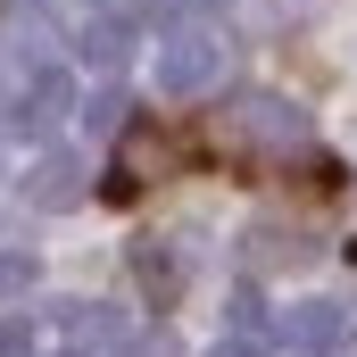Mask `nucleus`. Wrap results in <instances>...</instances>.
<instances>
[{"label":"nucleus","instance_id":"ddd939ff","mask_svg":"<svg viewBox=\"0 0 357 357\" xmlns=\"http://www.w3.org/2000/svg\"><path fill=\"white\" fill-rule=\"evenodd\" d=\"M250 258H258V266H274V258H282V266H299V258H307V241H299V233L258 225V233H250Z\"/></svg>","mask_w":357,"mask_h":357},{"label":"nucleus","instance_id":"2eb2a0df","mask_svg":"<svg viewBox=\"0 0 357 357\" xmlns=\"http://www.w3.org/2000/svg\"><path fill=\"white\" fill-rule=\"evenodd\" d=\"M0 357H25V324H8V316H0Z\"/></svg>","mask_w":357,"mask_h":357},{"label":"nucleus","instance_id":"f257e3e1","mask_svg":"<svg viewBox=\"0 0 357 357\" xmlns=\"http://www.w3.org/2000/svg\"><path fill=\"white\" fill-rule=\"evenodd\" d=\"M199 142H208L216 158H282L291 142H307V108L282 100V91H241V100L208 108Z\"/></svg>","mask_w":357,"mask_h":357},{"label":"nucleus","instance_id":"39448f33","mask_svg":"<svg viewBox=\"0 0 357 357\" xmlns=\"http://www.w3.org/2000/svg\"><path fill=\"white\" fill-rule=\"evenodd\" d=\"M142 25H150L142 8H116V17H84V25H75V59H84V67H125V59H133V33H142Z\"/></svg>","mask_w":357,"mask_h":357},{"label":"nucleus","instance_id":"7ed1b4c3","mask_svg":"<svg viewBox=\"0 0 357 357\" xmlns=\"http://www.w3.org/2000/svg\"><path fill=\"white\" fill-rule=\"evenodd\" d=\"M59 116H75V84H67L59 67H33L25 84L8 91V133H17V142H42V133H59Z\"/></svg>","mask_w":357,"mask_h":357},{"label":"nucleus","instance_id":"9b49d317","mask_svg":"<svg viewBox=\"0 0 357 357\" xmlns=\"http://www.w3.org/2000/svg\"><path fill=\"white\" fill-rule=\"evenodd\" d=\"M125 91H91V100H75V116H84V133H125Z\"/></svg>","mask_w":357,"mask_h":357},{"label":"nucleus","instance_id":"6e6552de","mask_svg":"<svg viewBox=\"0 0 357 357\" xmlns=\"http://www.w3.org/2000/svg\"><path fill=\"white\" fill-rule=\"evenodd\" d=\"M167 175V142L158 133H142V125H125V142H116V183L108 191H142V183Z\"/></svg>","mask_w":357,"mask_h":357},{"label":"nucleus","instance_id":"9d476101","mask_svg":"<svg viewBox=\"0 0 357 357\" xmlns=\"http://www.w3.org/2000/svg\"><path fill=\"white\" fill-rule=\"evenodd\" d=\"M59 324H67L75 341H125V316H116V307H100V299H67V307H59Z\"/></svg>","mask_w":357,"mask_h":357},{"label":"nucleus","instance_id":"0eeeda50","mask_svg":"<svg viewBox=\"0 0 357 357\" xmlns=\"http://www.w3.org/2000/svg\"><path fill=\"white\" fill-rule=\"evenodd\" d=\"M25 199H33V208H84V158L50 150V158L25 175Z\"/></svg>","mask_w":357,"mask_h":357},{"label":"nucleus","instance_id":"f3484780","mask_svg":"<svg viewBox=\"0 0 357 357\" xmlns=\"http://www.w3.org/2000/svg\"><path fill=\"white\" fill-rule=\"evenodd\" d=\"M75 357H91V349H75Z\"/></svg>","mask_w":357,"mask_h":357},{"label":"nucleus","instance_id":"423d86ee","mask_svg":"<svg viewBox=\"0 0 357 357\" xmlns=\"http://www.w3.org/2000/svg\"><path fill=\"white\" fill-rule=\"evenodd\" d=\"M133 282L150 291V307H175L183 299V250L167 233H142V241H133Z\"/></svg>","mask_w":357,"mask_h":357},{"label":"nucleus","instance_id":"1a4fd4ad","mask_svg":"<svg viewBox=\"0 0 357 357\" xmlns=\"http://www.w3.org/2000/svg\"><path fill=\"white\" fill-rule=\"evenodd\" d=\"M266 341H274V316H266V299L241 282V291H233V349H250V357H258Z\"/></svg>","mask_w":357,"mask_h":357},{"label":"nucleus","instance_id":"f03ea898","mask_svg":"<svg viewBox=\"0 0 357 357\" xmlns=\"http://www.w3.org/2000/svg\"><path fill=\"white\" fill-rule=\"evenodd\" d=\"M225 67H233V42L216 33V25H183L175 42H158V91L167 100H208V91L225 84Z\"/></svg>","mask_w":357,"mask_h":357},{"label":"nucleus","instance_id":"20e7f679","mask_svg":"<svg viewBox=\"0 0 357 357\" xmlns=\"http://www.w3.org/2000/svg\"><path fill=\"white\" fill-rule=\"evenodd\" d=\"M274 341H291L299 357H341L349 349V316H341L333 299H299V307L274 316Z\"/></svg>","mask_w":357,"mask_h":357},{"label":"nucleus","instance_id":"4468645a","mask_svg":"<svg viewBox=\"0 0 357 357\" xmlns=\"http://www.w3.org/2000/svg\"><path fill=\"white\" fill-rule=\"evenodd\" d=\"M225 0H158V17H216Z\"/></svg>","mask_w":357,"mask_h":357},{"label":"nucleus","instance_id":"dca6fc26","mask_svg":"<svg viewBox=\"0 0 357 357\" xmlns=\"http://www.w3.org/2000/svg\"><path fill=\"white\" fill-rule=\"evenodd\" d=\"M216 357H250V349H216Z\"/></svg>","mask_w":357,"mask_h":357},{"label":"nucleus","instance_id":"f8f14e48","mask_svg":"<svg viewBox=\"0 0 357 357\" xmlns=\"http://www.w3.org/2000/svg\"><path fill=\"white\" fill-rule=\"evenodd\" d=\"M42 282V266H33V250H0V307H17L25 291Z\"/></svg>","mask_w":357,"mask_h":357}]
</instances>
